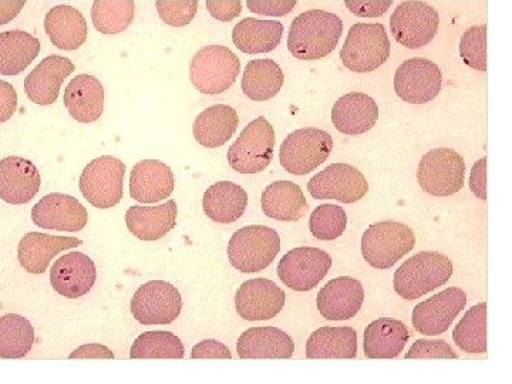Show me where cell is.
I'll return each instance as SVG.
<instances>
[{
    "instance_id": "47",
    "label": "cell",
    "mask_w": 512,
    "mask_h": 384,
    "mask_svg": "<svg viewBox=\"0 0 512 384\" xmlns=\"http://www.w3.org/2000/svg\"><path fill=\"white\" fill-rule=\"evenodd\" d=\"M298 0H247L248 9L258 15L281 16L288 15L295 8Z\"/></svg>"
},
{
    "instance_id": "52",
    "label": "cell",
    "mask_w": 512,
    "mask_h": 384,
    "mask_svg": "<svg viewBox=\"0 0 512 384\" xmlns=\"http://www.w3.org/2000/svg\"><path fill=\"white\" fill-rule=\"evenodd\" d=\"M70 359H114V353L106 346L93 343L74 350Z\"/></svg>"
},
{
    "instance_id": "12",
    "label": "cell",
    "mask_w": 512,
    "mask_h": 384,
    "mask_svg": "<svg viewBox=\"0 0 512 384\" xmlns=\"http://www.w3.org/2000/svg\"><path fill=\"white\" fill-rule=\"evenodd\" d=\"M183 311V298L174 285L150 281L134 293L131 313L141 325H170Z\"/></svg>"
},
{
    "instance_id": "38",
    "label": "cell",
    "mask_w": 512,
    "mask_h": 384,
    "mask_svg": "<svg viewBox=\"0 0 512 384\" xmlns=\"http://www.w3.org/2000/svg\"><path fill=\"white\" fill-rule=\"evenodd\" d=\"M35 343V329L28 319L16 313L0 318V357L20 359L28 355Z\"/></svg>"
},
{
    "instance_id": "11",
    "label": "cell",
    "mask_w": 512,
    "mask_h": 384,
    "mask_svg": "<svg viewBox=\"0 0 512 384\" xmlns=\"http://www.w3.org/2000/svg\"><path fill=\"white\" fill-rule=\"evenodd\" d=\"M439 12L421 0L400 3L390 18V30L402 46L416 50L427 46L439 30Z\"/></svg>"
},
{
    "instance_id": "3",
    "label": "cell",
    "mask_w": 512,
    "mask_h": 384,
    "mask_svg": "<svg viewBox=\"0 0 512 384\" xmlns=\"http://www.w3.org/2000/svg\"><path fill=\"white\" fill-rule=\"evenodd\" d=\"M281 251V238L275 229L251 225L239 229L229 239L228 258L242 274H255L268 268Z\"/></svg>"
},
{
    "instance_id": "21",
    "label": "cell",
    "mask_w": 512,
    "mask_h": 384,
    "mask_svg": "<svg viewBox=\"0 0 512 384\" xmlns=\"http://www.w3.org/2000/svg\"><path fill=\"white\" fill-rule=\"evenodd\" d=\"M365 289L350 276L332 279L318 295L320 315L328 320H349L362 309Z\"/></svg>"
},
{
    "instance_id": "51",
    "label": "cell",
    "mask_w": 512,
    "mask_h": 384,
    "mask_svg": "<svg viewBox=\"0 0 512 384\" xmlns=\"http://www.w3.org/2000/svg\"><path fill=\"white\" fill-rule=\"evenodd\" d=\"M470 188L480 200H487V157L474 164L470 175Z\"/></svg>"
},
{
    "instance_id": "53",
    "label": "cell",
    "mask_w": 512,
    "mask_h": 384,
    "mask_svg": "<svg viewBox=\"0 0 512 384\" xmlns=\"http://www.w3.org/2000/svg\"><path fill=\"white\" fill-rule=\"evenodd\" d=\"M25 5L26 0H0V26L12 22Z\"/></svg>"
},
{
    "instance_id": "27",
    "label": "cell",
    "mask_w": 512,
    "mask_h": 384,
    "mask_svg": "<svg viewBox=\"0 0 512 384\" xmlns=\"http://www.w3.org/2000/svg\"><path fill=\"white\" fill-rule=\"evenodd\" d=\"M64 106L79 123H94L104 110L103 84L90 74L74 77L64 93Z\"/></svg>"
},
{
    "instance_id": "19",
    "label": "cell",
    "mask_w": 512,
    "mask_h": 384,
    "mask_svg": "<svg viewBox=\"0 0 512 384\" xmlns=\"http://www.w3.org/2000/svg\"><path fill=\"white\" fill-rule=\"evenodd\" d=\"M37 227L56 231L79 232L89 221V212L77 198L66 194H49L32 210Z\"/></svg>"
},
{
    "instance_id": "43",
    "label": "cell",
    "mask_w": 512,
    "mask_h": 384,
    "mask_svg": "<svg viewBox=\"0 0 512 384\" xmlns=\"http://www.w3.org/2000/svg\"><path fill=\"white\" fill-rule=\"evenodd\" d=\"M460 55L471 69L487 72V25L474 26L464 33Z\"/></svg>"
},
{
    "instance_id": "5",
    "label": "cell",
    "mask_w": 512,
    "mask_h": 384,
    "mask_svg": "<svg viewBox=\"0 0 512 384\" xmlns=\"http://www.w3.org/2000/svg\"><path fill=\"white\" fill-rule=\"evenodd\" d=\"M241 62L232 50L225 46H205L192 57L190 79L202 94H221L237 80Z\"/></svg>"
},
{
    "instance_id": "29",
    "label": "cell",
    "mask_w": 512,
    "mask_h": 384,
    "mask_svg": "<svg viewBox=\"0 0 512 384\" xmlns=\"http://www.w3.org/2000/svg\"><path fill=\"white\" fill-rule=\"evenodd\" d=\"M47 36L60 50H77L87 39V23L83 13L69 5L55 6L45 18Z\"/></svg>"
},
{
    "instance_id": "33",
    "label": "cell",
    "mask_w": 512,
    "mask_h": 384,
    "mask_svg": "<svg viewBox=\"0 0 512 384\" xmlns=\"http://www.w3.org/2000/svg\"><path fill=\"white\" fill-rule=\"evenodd\" d=\"M202 205L210 220L217 224H232L247 210L248 194L237 184L221 181L205 191Z\"/></svg>"
},
{
    "instance_id": "20",
    "label": "cell",
    "mask_w": 512,
    "mask_h": 384,
    "mask_svg": "<svg viewBox=\"0 0 512 384\" xmlns=\"http://www.w3.org/2000/svg\"><path fill=\"white\" fill-rule=\"evenodd\" d=\"M40 174L32 161L12 156L0 160V200L12 205L32 201L39 192Z\"/></svg>"
},
{
    "instance_id": "31",
    "label": "cell",
    "mask_w": 512,
    "mask_h": 384,
    "mask_svg": "<svg viewBox=\"0 0 512 384\" xmlns=\"http://www.w3.org/2000/svg\"><path fill=\"white\" fill-rule=\"evenodd\" d=\"M239 126L237 111L231 106L217 104L202 111L194 121L192 133L205 148H218L227 144Z\"/></svg>"
},
{
    "instance_id": "18",
    "label": "cell",
    "mask_w": 512,
    "mask_h": 384,
    "mask_svg": "<svg viewBox=\"0 0 512 384\" xmlns=\"http://www.w3.org/2000/svg\"><path fill=\"white\" fill-rule=\"evenodd\" d=\"M97 271L92 258L82 252H69L57 259L50 269V282L59 295L79 299L96 284Z\"/></svg>"
},
{
    "instance_id": "1",
    "label": "cell",
    "mask_w": 512,
    "mask_h": 384,
    "mask_svg": "<svg viewBox=\"0 0 512 384\" xmlns=\"http://www.w3.org/2000/svg\"><path fill=\"white\" fill-rule=\"evenodd\" d=\"M342 32V19L335 13L308 10L292 22L289 52L299 60L323 59L336 49Z\"/></svg>"
},
{
    "instance_id": "2",
    "label": "cell",
    "mask_w": 512,
    "mask_h": 384,
    "mask_svg": "<svg viewBox=\"0 0 512 384\" xmlns=\"http://www.w3.org/2000/svg\"><path fill=\"white\" fill-rule=\"evenodd\" d=\"M453 275V262L440 252H420L394 274V289L407 301H414L447 284Z\"/></svg>"
},
{
    "instance_id": "42",
    "label": "cell",
    "mask_w": 512,
    "mask_h": 384,
    "mask_svg": "<svg viewBox=\"0 0 512 384\" xmlns=\"http://www.w3.org/2000/svg\"><path fill=\"white\" fill-rule=\"evenodd\" d=\"M348 225V217L346 212L339 205L325 204L319 205L312 212L309 228L313 237L320 241H333L342 237Z\"/></svg>"
},
{
    "instance_id": "35",
    "label": "cell",
    "mask_w": 512,
    "mask_h": 384,
    "mask_svg": "<svg viewBox=\"0 0 512 384\" xmlns=\"http://www.w3.org/2000/svg\"><path fill=\"white\" fill-rule=\"evenodd\" d=\"M40 53V42L23 30L0 33V74L18 76L35 62Z\"/></svg>"
},
{
    "instance_id": "40",
    "label": "cell",
    "mask_w": 512,
    "mask_h": 384,
    "mask_svg": "<svg viewBox=\"0 0 512 384\" xmlns=\"http://www.w3.org/2000/svg\"><path fill=\"white\" fill-rule=\"evenodd\" d=\"M136 15L134 0H94L92 20L103 35H119L133 22Z\"/></svg>"
},
{
    "instance_id": "49",
    "label": "cell",
    "mask_w": 512,
    "mask_h": 384,
    "mask_svg": "<svg viewBox=\"0 0 512 384\" xmlns=\"http://www.w3.org/2000/svg\"><path fill=\"white\" fill-rule=\"evenodd\" d=\"M231 350L218 340H202L194 346L191 359H231Z\"/></svg>"
},
{
    "instance_id": "6",
    "label": "cell",
    "mask_w": 512,
    "mask_h": 384,
    "mask_svg": "<svg viewBox=\"0 0 512 384\" xmlns=\"http://www.w3.org/2000/svg\"><path fill=\"white\" fill-rule=\"evenodd\" d=\"M416 245L413 229L396 221L370 225L362 238L365 261L376 269L392 268Z\"/></svg>"
},
{
    "instance_id": "30",
    "label": "cell",
    "mask_w": 512,
    "mask_h": 384,
    "mask_svg": "<svg viewBox=\"0 0 512 384\" xmlns=\"http://www.w3.org/2000/svg\"><path fill=\"white\" fill-rule=\"evenodd\" d=\"M409 338V330L400 320L377 319L365 330L363 350L369 359H394L403 352Z\"/></svg>"
},
{
    "instance_id": "13",
    "label": "cell",
    "mask_w": 512,
    "mask_h": 384,
    "mask_svg": "<svg viewBox=\"0 0 512 384\" xmlns=\"http://www.w3.org/2000/svg\"><path fill=\"white\" fill-rule=\"evenodd\" d=\"M330 266L332 258L328 252L312 247L295 248L279 262L278 275L292 291L308 292L328 275Z\"/></svg>"
},
{
    "instance_id": "28",
    "label": "cell",
    "mask_w": 512,
    "mask_h": 384,
    "mask_svg": "<svg viewBox=\"0 0 512 384\" xmlns=\"http://www.w3.org/2000/svg\"><path fill=\"white\" fill-rule=\"evenodd\" d=\"M178 208L175 201H167L156 207L128 208L126 224L128 231L141 241H158L164 238L177 224Z\"/></svg>"
},
{
    "instance_id": "17",
    "label": "cell",
    "mask_w": 512,
    "mask_h": 384,
    "mask_svg": "<svg viewBox=\"0 0 512 384\" xmlns=\"http://www.w3.org/2000/svg\"><path fill=\"white\" fill-rule=\"evenodd\" d=\"M285 292L275 282L265 278L251 279L239 286L235 296V308L242 319H274L284 309Z\"/></svg>"
},
{
    "instance_id": "50",
    "label": "cell",
    "mask_w": 512,
    "mask_h": 384,
    "mask_svg": "<svg viewBox=\"0 0 512 384\" xmlns=\"http://www.w3.org/2000/svg\"><path fill=\"white\" fill-rule=\"evenodd\" d=\"M18 109V93L15 87L0 80V123L12 119Z\"/></svg>"
},
{
    "instance_id": "36",
    "label": "cell",
    "mask_w": 512,
    "mask_h": 384,
    "mask_svg": "<svg viewBox=\"0 0 512 384\" xmlns=\"http://www.w3.org/2000/svg\"><path fill=\"white\" fill-rule=\"evenodd\" d=\"M357 333L353 328H320L306 343L308 359H355Z\"/></svg>"
},
{
    "instance_id": "25",
    "label": "cell",
    "mask_w": 512,
    "mask_h": 384,
    "mask_svg": "<svg viewBox=\"0 0 512 384\" xmlns=\"http://www.w3.org/2000/svg\"><path fill=\"white\" fill-rule=\"evenodd\" d=\"M82 244V239L56 237V235L42 234V232H29L20 239L19 262L29 274L42 275L49 268L53 256Z\"/></svg>"
},
{
    "instance_id": "32",
    "label": "cell",
    "mask_w": 512,
    "mask_h": 384,
    "mask_svg": "<svg viewBox=\"0 0 512 384\" xmlns=\"http://www.w3.org/2000/svg\"><path fill=\"white\" fill-rule=\"evenodd\" d=\"M262 211L276 221H299L308 212V201L299 185L276 181L265 188L261 198Z\"/></svg>"
},
{
    "instance_id": "7",
    "label": "cell",
    "mask_w": 512,
    "mask_h": 384,
    "mask_svg": "<svg viewBox=\"0 0 512 384\" xmlns=\"http://www.w3.org/2000/svg\"><path fill=\"white\" fill-rule=\"evenodd\" d=\"M275 131L265 117L251 121L229 147L228 163L239 174L262 173L274 156Z\"/></svg>"
},
{
    "instance_id": "34",
    "label": "cell",
    "mask_w": 512,
    "mask_h": 384,
    "mask_svg": "<svg viewBox=\"0 0 512 384\" xmlns=\"http://www.w3.org/2000/svg\"><path fill=\"white\" fill-rule=\"evenodd\" d=\"M284 35V25L276 20L242 19L232 30L234 45L248 55L275 50Z\"/></svg>"
},
{
    "instance_id": "10",
    "label": "cell",
    "mask_w": 512,
    "mask_h": 384,
    "mask_svg": "<svg viewBox=\"0 0 512 384\" xmlns=\"http://www.w3.org/2000/svg\"><path fill=\"white\" fill-rule=\"evenodd\" d=\"M124 174L126 165L119 158H96L80 175V191L93 207L100 210L116 207L123 198Z\"/></svg>"
},
{
    "instance_id": "26",
    "label": "cell",
    "mask_w": 512,
    "mask_h": 384,
    "mask_svg": "<svg viewBox=\"0 0 512 384\" xmlns=\"http://www.w3.org/2000/svg\"><path fill=\"white\" fill-rule=\"evenodd\" d=\"M241 359H289L295 352V343L284 330L274 326L245 330L237 343Z\"/></svg>"
},
{
    "instance_id": "23",
    "label": "cell",
    "mask_w": 512,
    "mask_h": 384,
    "mask_svg": "<svg viewBox=\"0 0 512 384\" xmlns=\"http://www.w3.org/2000/svg\"><path fill=\"white\" fill-rule=\"evenodd\" d=\"M174 174L167 164L143 160L134 165L130 175V195L141 204L167 200L174 191Z\"/></svg>"
},
{
    "instance_id": "39",
    "label": "cell",
    "mask_w": 512,
    "mask_h": 384,
    "mask_svg": "<svg viewBox=\"0 0 512 384\" xmlns=\"http://www.w3.org/2000/svg\"><path fill=\"white\" fill-rule=\"evenodd\" d=\"M453 339L463 352L473 355L487 352V303L468 309L464 318L457 323Z\"/></svg>"
},
{
    "instance_id": "24",
    "label": "cell",
    "mask_w": 512,
    "mask_h": 384,
    "mask_svg": "<svg viewBox=\"0 0 512 384\" xmlns=\"http://www.w3.org/2000/svg\"><path fill=\"white\" fill-rule=\"evenodd\" d=\"M379 120L376 100L365 93H349L336 101L332 110L333 126L348 136H360L372 130Z\"/></svg>"
},
{
    "instance_id": "41",
    "label": "cell",
    "mask_w": 512,
    "mask_h": 384,
    "mask_svg": "<svg viewBox=\"0 0 512 384\" xmlns=\"http://www.w3.org/2000/svg\"><path fill=\"white\" fill-rule=\"evenodd\" d=\"M184 345L171 332H146L131 346V359H184Z\"/></svg>"
},
{
    "instance_id": "8",
    "label": "cell",
    "mask_w": 512,
    "mask_h": 384,
    "mask_svg": "<svg viewBox=\"0 0 512 384\" xmlns=\"http://www.w3.org/2000/svg\"><path fill=\"white\" fill-rule=\"evenodd\" d=\"M332 148L333 138L328 131L301 128L285 138L279 151V160L288 173L306 175L328 160Z\"/></svg>"
},
{
    "instance_id": "37",
    "label": "cell",
    "mask_w": 512,
    "mask_h": 384,
    "mask_svg": "<svg viewBox=\"0 0 512 384\" xmlns=\"http://www.w3.org/2000/svg\"><path fill=\"white\" fill-rule=\"evenodd\" d=\"M284 82V73L274 60H252L244 70L242 92L254 101L271 100L281 92Z\"/></svg>"
},
{
    "instance_id": "44",
    "label": "cell",
    "mask_w": 512,
    "mask_h": 384,
    "mask_svg": "<svg viewBox=\"0 0 512 384\" xmlns=\"http://www.w3.org/2000/svg\"><path fill=\"white\" fill-rule=\"evenodd\" d=\"M158 16L168 26L183 28L191 23L198 10V0H157Z\"/></svg>"
},
{
    "instance_id": "15",
    "label": "cell",
    "mask_w": 512,
    "mask_h": 384,
    "mask_svg": "<svg viewBox=\"0 0 512 384\" xmlns=\"http://www.w3.org/2000/svg\"><path fill=\"white\" fill-rule=\"evenodd\" d=\"M443 86L439 66L427 59H410L394 74V90L406 103L424 104L436 99Z\"/></svg>"
},
{
    "instance_id": "22",
    "label": "cell",
    "mask_w": 512,
    "mask_h": 384,
    "mask_svg": "<svg viewBox=\"0 0 512 384\" xmlns=\"http://www.w3.org/2000/svg\"><path fill=\"white\" fill-rule=\"evenodd\" d=\"M73 72L74 64L67 57L59 55L46 57L26 77V96L39 106H50L59 97L64 80Z\"/></svg>"
},
{
    "instance_id": "4",
    "label": "cell",
    "mask_w": 512,
    "mask_h": 384,
    "mask_svg": "<svg viewBox=\"0 0 512 384\" xmlns=\"http://www.w3.org/2000/svg\"><path fill=\"white\" fill-rule=\"evenodd\" d=\"M390 56V40L380 23H356L350 28L340 59L346 69L370 73L379 69Z\"/></svg>"
},
{
    "instance_id": "46",
    "label": "cell",
    "mask_w": 512,
    "mask_h": 384,
    "mask_svg": "<svg viewBox=\"0 0 512 384\" xmlns=\"http://www.w3.org/2000/svg\"><path fill=\"white\" fill-rule=\"evenodd\" d=\"M345 5L360 18H379L393 5V0H345Z\"/></svg>"
},
{
    "instance_id": "48",
    "label": "cell",
    "mask_w": 512,
    "mask_h": 384,
    "mask_svg": "<svg viewBox=\"0 0 512 384\" xmlns=\"http://www.w3.org/2000/svg\"><path fill=\"white\" fill-rule=\"evenodd\" d=\"M208 12L220 22H231L242 12L241 0H207Z\"/></svg>"
},
{
    "instance_id": "45",
    "label": "cell",
    "mask_w": 512,
    "mask_h": 384,
    "mask_svg": "<svg viewBox=\"0 0 512 384\" xmlns=\"http://www.w3.org/2000/svg\"><path fill=\"white\" fill-rule=\"evenodd\" d=\"M406 359H458V355L444 340L421 339L410 348Z\"/></svg>"
},
{
    "instance_id": "9",
    "label": "cell",
    "mask_w": 512,
    "mask_h": 384,
    "mask_svg": "<svg viewBox=\"0 0 512 384\" xmlns=\"http://www.w3.org/2000/svg\"><path fill=\"white\" fill-rule=\"evenodd\" d=\"M417 180L421 190L434 197H451L464 187L466 163L451 148H436L421 158Z\"/></svg>"
},
{
    "instance_id": "16",
    "label": "cell",
    "mask_w": 512,
    "mask_h": 384,
    "mask_svg": "<svg viewBox=\"0 0 512 384\" xmlns=\"http://www.w3.org/2000/svg\"><path fill=\"white\" fill-rule=\"evenodd\" d=\"M466 306V292L460 288H448L414 308V329L421 335H443Z\"/></svg>"
},
{
    "instance_id": "14",
    "label": "cell",
    "mask_w": 512,
    "mask_h": 384,
    "mask_svg": "<svg viewBox=\"0 0 512 384\" xmlns=\"http://www.w3.org/2000/svg\"><path fill=\"white\" fill-rule=\"evenodd\" d=\"M309 194L316 200H338L353 204L369 191L365 175L349 164H332L308 183Z\"/></svg>"
}]
</instances>
